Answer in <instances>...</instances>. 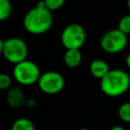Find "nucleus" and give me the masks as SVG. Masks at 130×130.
Listing matches in <instances>:
<instances>
[{
  "mask_svg": "<svg viewBox=\"0 0 130 130\" xmlns=\"http://www.w3.org/2000/svg\"><path fill=\"white\" fill-rule=\"evenodd\" d=\"M41 69L39 65L31 60H23L14 64L12 75L14 80L20 85L29 86L36 84L41 76Z\"/></svg>",
  "mask_w": 130,
  "mask_h": 130,
  "instance_id": "obj_3",
  "label": "nucleus"
},
{
  "mask_svg": "<svg viewBox=\"0 0 130 130\" xmlns=\"http://www.w3.org/2000/svg\"><path fill=\"white\" fill-rule=\"evenodd\" d=\"M118 116L121 121L130 124V102H125L119 106Z\"/></svg>",
  "mask_w": 130,
  "mask_h": 130,
  "instance_id": "obj_12",
  "label": "nucleus"
},
{
  "mask_svg": "<svg viewBox=\"0 0 130 130\" xmlns=\"http://www.w3.org/2000/svg\"><path fill=\"white\" fill-rule=\"evenodd\" d=\"M10 130H36V127L28 118L21 117L12 123Z\"/></svg>",
  "mask_w": 130,
  "mask_h": 130,
  "instance_id": "obj_11",
  "label": "nucleus"
},
{
  "mask_svg": "<svg viewBox=\"0 0 130 130\" xmlns=\"http://www.w3.org/2000/svg\"><path fill=\"white\" fill-rule=\"evenodd\" d=\"M28 47L26 43L17 37H12L4 40L3 56L11 64L19 63L27 59Z\"/></svg>",
  "mask_w": 130,
  "mask_h": 130,
  "instance_id": "obj_5",
  "label": "nucleus"
},
{
  "mask_svg": "<svg viewBox=\"0 0 130 130\" xmlns=\"http://www.w3.org/2000/svg\"><path fill=\"white\" fill-rule=\"evenodd\" d=\"M36 104H37V102L32 98H28L25 100V106H27L28 108H34L36 106Z\"/></svg>",
  "mask_w": 130,
  "mask_h": 130,
  "instance_id": "obj_17",
  "label": "nucleus"
},
{
  "mask_svg": "<svg viewBox=\"0 0 130 130\" xmlns=\"http://www.w3.org/2000/svg\"><path fill=\"white\" fill-rule=\"evenodd\" d=\"M12 12V5L10 0H0V21L6 20Z\"/></svg>",
  "mask_w": 130,
  "mask_h": 130,
  "instance_id": "obj_13",
  "label": "nucleus"
},
{
  "mask_svg": "<svg viewBox=\"0 0 130 130\" xmlns=\"http://www.w3.org/2000/svg\"><path fill=\"white\" fill-rule=\"evenodd\" d=\"M43 1L45 3V6L48 9H50L51 11L58 10L65 3V0H43Z\"/></svg>",
  "mask_w": 130,
  "mask_h": 130,
  "instance_id": "obj_16",
  "label": "nucleus"
},
{
  "mask_svg": "<svg viewBox=\"0 0 130 130\" xmlns=\"http://www.w3.org/2000/svg\"><path fill=\"white\" fill-rule=\"evenodd\" d=\"M60 40L65 49H80L86 41L85 28L78 23H70L63 28Z\"/></svg>",
  "mask_w": 130,
  "mask_h": 130,
  "instance_id": "obj_6",
  "label": "nucleus"
},
{
  "mask_svg": "<svg viewBox=\"0 0 130 130\" xmlns=\"http://www.w3.org/2000/svg\"><path fill=\"white\" fill-rule=\"evenodd\" d=\"M129 43L127 35L122 32L119 28L107 30L100 40L102 50L108 54H118L124 51Z\"/></svg>",
  "mask_w": 130,
  "mask_h": 130,
  "instance_id": "obj_4",
  "label": "nucleus"
},
{
  "mask_svg": "<svg viewBox=\"0 0 130 130\" xmlns=\"http://www.w3.org/2000/svg\"><path fill=\"white\" fill-rule=\"evenodd\" d=\"M37 84L42 92L50 95L57 94L63 90L65 86V78L61 73L50 70L41 73Z\"/></svg>",
  "mask_w": 130,
  "mask_h": 130,
  "instance_id": "obj_7",
  "label": "nucleus"
},
{
  "mask_svg": "<svg viewBox=\"0 0 130 130\" xmlns=\"http://www.w3.org/2000/svg\"><path fill=\"white\" fill-rule=\"evenodd\" d=\"M125 64H126V66L130 69V53L126 56V58H125Z\"/></svg>",
  "mask_w": 130,
  "mask_h": 130,
  "instance_id": "obj_18",
  "label": "nucleus"
},
{
  "mask_svg": "<svg viewBox=\"0 0 130 130\" xmlns=\"http://www.w3.org/2000/svg\"><path fill=\"white\" fill-rule=\"evenodd\" d=\"M117 28H119L125 35L130 36V14H126L120 18Z\"/></svg>",
  "mask_w": 130,
  "mask_h": 130,
  "instance_id": "obj_14",
  "label": "nucleus"
},
{
  "mask_svg": "<svg viewBox=\"0 0 130 130\" xmlns=\"http://www.w3.org/2000/svg\"><path fill=\"white\" fill-rule=\"evenodd\" d=\"M78 130H91V129H89V128H80Z\"/></svg>",
  "mask_w": 130,
  "mask_h": 130,
  "instance_id": "obj_22",
  "label": "nucleus"
},
{
  "mask_svg": "<svg viewBox=\"0 0 130 130\" xmlns=\"http://www.w3.org/2000/svg\"><path fill=\"white\" fill-rule=\"evenodd\" d=\"M25 95L23 90L18 86H11L6 92V102L12 109H18L25 105Z\"/></svg>",
  "mask_w": 130,
  "mask_h": 130,
  "instance_id": "obj_8",
  "label": "nucleus"
},
{
  "mask_svg": "<svg viewBox=\"0 0 130 130\" xmlns=\"http://www.w3.org/2000/svg\"><path fill=\"white\" fill-rule=\"evenodd\" d=\"M12 86V78L7 73H0V90H7Z\"/></svg>",
  "mask_w": 130,
  "mask_h": 130,
  "instance_id": "obj_15",
  "label": "nucleus"
},
{
  "mask_svg": "<svg viewBox=\"0 0 130 130\" xmlns=\"http://www.w3.org/2000/svg\"><path fill=\"white\" fill-rule=\"evenodd\" d=\"M110 130H125V128L123 126H121V125H115Z\"/></svg>",
  "mask_w": 130,
  "mask_h": 130,
  "instance_id": "obj_19",
  "label": "nucleus"
},
{
  "mask_svg": "<svg viewBox=\"0 0 130 130\" xmlns=\"http://www.w3.org/2000/svg\"><path fill=\"white\" fill-rule=\"evenodd\" d=\"M129 44H130V36H129Z\"/></svg>",
  "mask_w": 130,
  "mask_h": 130,
  "instance_id": "obj_23",
  "label": "nucleus"
},
{
  "mask_svg": "<svg viewBox=\"0 0 130 130\" xmlns=\"http://www.w3.org/2000/svg\"><path fill=\"white\" fill-rule=\"evenodd\" d=\"M64 64L68 68H76L80 65L82 60V55L79 49H66L64 53Z\"/></svg>",
  "mask_w": 130,
  "mask_h": 130,
  "instance_id": "obj_10",
  "label": "nucleus"
},
{
  "mask_svg": "<svg viewBox=\"0 0 130 130\" xmlns=\"http://www.w3.org/2000/svg\"><path fill=\"white\" fill-rule=\"evenodd\" d=\"M127 7H128V9L130 11V0H127Z\"/></svg>",
  "mask_w": 130,
  "mask_h": 130,
  "instance_id": "obj_21",
  "label": "nucleus"
},
{
  "mask_svg": "<svg viewBox=\"0 0 130 130\" xmlns=\"http://www.w3.org/2000/svg\"><path fill=\"white\" fill-rule=\"evenodd\" d=\"M102 92L110 98H117L126 93L130 88V75L123 69H110L100 79Z\"/></svg>",
  "mask_w": 130,
  "mask_h": 130,
  "instance_id": "obj_2",
  "label": "nucleus"
},
{
  "mask_svg": "<svg viewBox=\"0 0 130 130\" xmlns=\"http://www.w3.org/2000/svg\"><path fill=\"white\" fill-rule=\"evenodd\" d=\"M53 25V14L50 9L45 6L44 1L29 9L23 17V27L31 35H43L47 32Z\"/></svg>",
  "mask_w": 130,
  "mask_h": 130,
  "instance_id": "obj_1",
  "label": "nucleus"
},
{
  "mask_svg": "<svg viewBox=\"0 0 130 130\" xmlns=\"http://www.w3.org/2000/svg\"><path fill=\"white\" fill-rule=\"evenodd\" d=\"M109 70V64L103 59H94L89 64V73L96 79H102Z\"/></svg>",
  "mask_w": 130,
  "mask_h": 130,
  "instance_id": "obj_9",
  "label": "nucleus"
},
{
  "mask_svg": "<svg viewBox=\"0 0 130 130\" xmlns=\"http://www.w3.org/2000/svg\"><path fill=\"white\" fill-rule=\"evenodd\" d=\"M3 49H4V41L0 39V56L3 55Z\"/></svg>",
  "mask_w": 130,
  "mask_h": 130,
  "instance_id": "obj_20",
  "label": "nucleus"
}]
</instances>
